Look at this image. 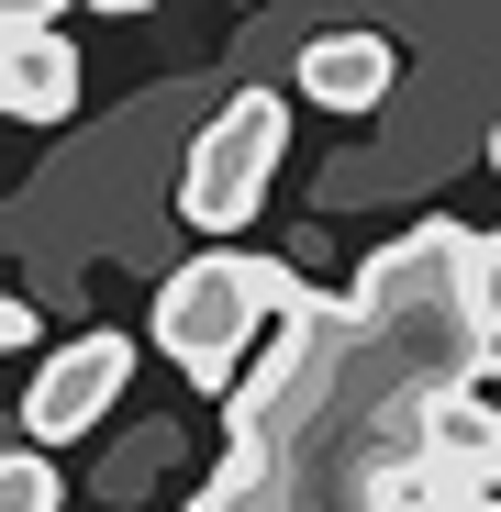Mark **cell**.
Returning a JSON list of instances; mask_svg holds the SVG:
<instances>
[{"mask_svg": "<svg viewBox=\"0 0 501 512\" xmlns=\"http://www.w3.org/2000/svg\"><path fill=\"white\" fill-rule=\"evenodd\" d=\"M479 379V234L412 223L357 268L346 301H312L279 334V357L234 390V446L190 512H401Z\"/></svg>", "mask_w": 501, "mask_h": 512, "instance_id": "1", "label": "cell"}, {"mask_svg": "<svg viewBox=\"0 0 501 512\" xmlns=\"http://www.w3.org/2000/svg\"><path fill=\"white\" fill-rule=\"evenodd\" d=\"M312 301H323V290H301L279 256L212 245V256H190V268L156 290V346L179 357L201 390H223V379H234V357H245V334H257L268 312H279V323H301Z\"/></svg>", "mask_w": 501, "mask_h": 512, "instance_id": "2", "label": "cell"}, {"mask_svg": "<svg viewBox=\"0 0 501 512\" xmlns=\"http://www.w3.org/2000/svg\"><path fill=\"white\" fill-rule=\"evenodd\" d=\"M279 145H290V101H279V90H234V101L201 123L190 167H179L190 234H245V223H257V201H268V179H279Z\"/></svg>", "mask_w": 501, "mask_h": 512, "instance_id": "3", "label": "cell"}, {"mask_svg": "<svg viewBox=\"0 0 501 512\" xmlns=\"http://www.w3.org/2000/svg\"><path fill=\"white\" fill-rule=\"evenodd\" d=\"M134 390V334H78V346H56L23 390V446H67V435H90L101 412H123Z\"/></svg>", "mask_w": 501, "mask_h": 512, "instance_id": "4", "label": "cell"}, {"mask_svg": "<svg viewBox=\"0 0 501 512\" xmlns=\"http://www.w3.org/2000/svg\"><path fill=\"white\" fill-rule=\"evenodd\" d=\"M390 78H401V45H390V34H312V45H301V90H312L323 112H379Z\"/></svg>", "mask_w": 501, "mask_h": 512, "instance_id": "5", "label": "cell"}, {"mask_svg": "<svg viewBox=\"0 0 501 512\" xmlns=\"http://www.w3.org/2000/svg\"><path fill=\"white\" fill-rule=\"evenodd\" d=\"M0 101H12V123H67L78 112V45L67 34H0Z\"/></svg>", "mask_w": 501, "mask_h": 512, "instance_id": "6", "label": "cell"}, {"mask_svg": "<svg viewBox=\"0 0 501 512\" xmlns=\"http://www.w3.org/2000/svg\"><path fill=\"white\" fill-rule=\"evenodd\" d=\"M67 490H56V468L34 457V446H12V457H0V512H56Z\"/></svg>", "mask_w": 501, "mask_h": 512, "instance_id": "7", "label": "cell"}, {"mask_svg": "<svg viewBox=\"0 0 501 512\" xmlns=\"http://www.w3.org/2000/svg\"><path fill=\"white\" fill-rule=\"evenodd\" d=\"M479 312H490V379H501V234L479 245Z\"/></svg>", "mask_w": 501, "mask_h": 512, "instance_id": "8", "label": "cell"}, {"mask_svg": "<svg viewBox=\"0 0 501 512\" xmlns=\"http://www.w3.org/2000/svg\"><path fill=\"white\" fill-rule=\"evenodd\" d=\"M0 34H56V0H0Z\"/></svg>", "mask_w": 501, "mask_h": 512, "instance_id": "9", "label": "cell"}, {"mask_svg": "<svg viewBox=\"0 0 501 512\" xmlns=\"http://www.w3.org/2000/svg\"><path fill=\"white\" fill-rule=\"evenodd\" d=\"M90 12H123V23H134V12H156V0H90Z\"/></svg>", "mask_w": 501, "mask_h": 512, "instance_id": "10", "label": "cell"}, {"mask_svg": "<svg viewBox=\"0 0 501 512\" xmlns=\"http://www.w3.org/2000/svg\"><path fill=\"white\" fill-rule=\"evenodd\" d=\"M490 479H501V423H490Z\"/></svg>", "mask_w": 501, "mask_h": 512, "instance_id": "11", "label": "cell"}, {"mask_svg": "<svg viewBox=\"0 0 501 512\" xmlns=\"http://www.w3.org/2000/svg\"><path fill=\"white\" fill-rule=\"evenodd\" d=\"M490 167H501V123H490Z\"/></svg>", "mask_w": 501, "mask_h": 512, "instance_id": "12", "label": "cell"}]
</instances>
